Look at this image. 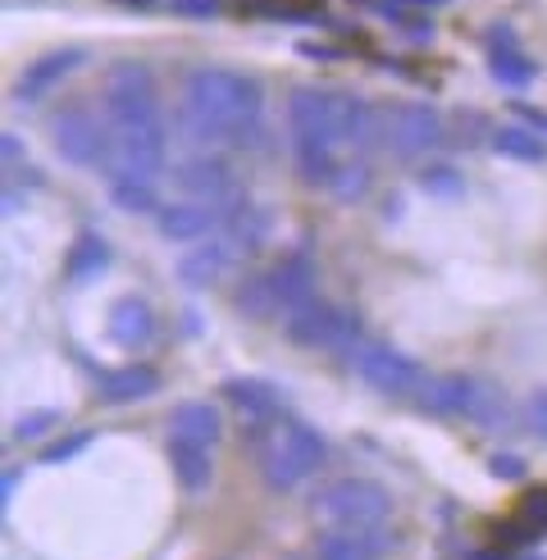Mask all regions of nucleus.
Instances as JSON below:
<instances>
[{
    "mask_svg": "<svg viewBox=\"0 0 547 560\" xmlns=\"http://www.w3.org/2000/svg\"><path fill=\"white\" fill-rule=\"evenodd\" d=\"M178 137L191 151L252 147L265 128V92L256 78L233 69H191L174 105Z\"/></svg>",
    "mask_w": 547,
    "mask_h": 560,
    "instance_id": "nucleus-1",
    "label": "nucleus"
},
{
    "mask_svg": "<svg viewBox=\"0 0 547 560\" xmlns=\"http://www.w3.org/2000/svg\"><path fill=\"white\" fill-rule=\"evenodd\" d=\"M328 460V442L319 438V429L301 424V419H279L256 446V465H260V479L274 492H292L319 474V465Z\"/></svg>",
    "mask_w": 547,
    "mask_h": 560,
    "instance_id": "nucleus-2",
    "label": "nucleus"
},
{
    "mask_svg": "<svg viewBox=\"0 0 547 560\" xmlns=\"http://www.w3.org/2000/svg\"><path fill=\"white\" fill-rule=\"evenodd\" d=\"M311 515L328 528H383L393 515V492L361 474H338L311 488Z\"/></svg>",
    "mask_w": 547,
    "mask_h": 560,
    "instance_id": "nucleus-3",
    "label": "nucleus"
},
{
    "mask_svg": "<svg viewBox=\"0 0 547 560\" xmlns=\"http://www.w3.org/2000/svg\"><path fill=\"white\" fill-rule=\"evenodd\" d=\"M447 147V119L424 101L383 105V151L401 164L429 160L433 151Z\"/></svg>",
    "mask_w": 547,
    "mask_h": 560,
    "instance_id": "nucleus-4",
    "label": "nucleus"
},
{
    "mask_svg": "<svg viewBox=\"0 0 547 560\" xmlns=\"http://www.w3.org/2000/svg\"><path fill=\"white\" fill-rule=\"evenodd\" d=\"M342 365L370 392H379V397H397V401H410V392H416V383L424 374L406 351H397L388 342H374V338H365V332L342 351Z\"/></svg>",
    "mask_w": 547,
    "mask_h": 560,
    "instance_id": "nucleus-5",
    "label": "nucleus"
},
{
    "mask_svg": "<svg viewBox=\"0 0 547 560\" xmlns=\"http://www.w3.org/2000/svg\"><path fill=\"white\" fill-rule=\"evenodd\" d=\"M342 101L347 92H328L296 82L288 92V132L292 147H334L342 151Z\"/></svg>",
    "mask_w": 547,
    "mask_h": 560,
    "instance_id": "nucleus-6",
    "label": "nucleus"
},
{
    "mask_svg": "<svg viewBox=\"0 0 547 560\" xmlns=\"http://www.w3.org/2000/svg\"><path fill=\"white\" fill-rule=\"evenodd\" d=\"M283 338L292 347H306V351H347L361 328H356V315L338 301H324V296H311L306 305H296L292 315H283Z\"/></svg>",
    "mask_w": 547,
    "mask_h": 560,
    "instance_id": "nucleus-7",
    "label": "nucleus"
},
{
    "mask_svg": "<svg viewBox=\"0 0 547 560\" xmlns=\"http://www.w3.org/2000/svg\"><path fill=\"white\" fill-rule=\"evenodd\" d=\"M50 142L60 151V160H69L73 170H101V164H109V155H115L109 124L82 105H69L50 119Z\"/></svg>",
    "mask_w": 547,
    "mask_h": 560,
    "instance_id": "nucleus-8",
    "label": "nucleus"
},
{
    "mask_svg": "<svg viewBox=\"0 0 547 560\" xmlns=\"http://www.w3.org/2000/svg\"><path fill=\"white\" fill-rule=\"evenodd\" d=\"M105 119L109 124H147V119H164L160 115V88L147 65L124 60L109 69L105 78Z\"/></svg>",
    "mask_w": 547,
    "mask_h": 560,
    "instance_id": "nucleus-9",
    "label": "nucleus"
},
{
    "mask_svg": "<svg viewBox=\"0 0 547 560\" xmlns=\"http://www.w3.org/2000/svg\"><path fill=\"white\" fill-rule=\"evenodd\" d=\"M174 187L187 196V201H206V206H219L229 210L237 201V178L229 170V160H219L214 151H197L187 155L178 170H174Z\"/></svg>",
    "mask_w": 547,
    "mask_h": 560,
    "instance_id": "nucleus-10",
    "label": "nucleus"
},
{
    "mask_svg": "<svg viewBox=\"0 0 547 560\" xmlns=\"http://www.w3.org/2000/svg\"><path fill=\"white\" fill-rule=\"evenodd\" d=\"M219 392L233 401L242 424L252 433H260V438L283 419V392L274 383H265V378H224V387H219Z\"/></svg>",
    "mask_w": 547,
    "mask_h": 560,
    "instance_id": "nucleus-11",
    "label": "nucleus"
},
{
    "mask_svg": "<svg viewBox=\"0 0 547 560\" xmlns=\"http://www.w3.org/2000/svg\"><path fill=\"white\" fill-rule=\"evenodd\" d=\"M82 65H92V50H88V46H55V50L37 55V60L19 73L14 96H19V101H42L46 92L60 88L65 78H73Z\"/></svg>",
    "mask_w": 547,
    "mask_h": 560,
    "instance_id": "nucleus-12",
    "label": "nucleus"
},
{
    "mask_svg": "<svg viewBox=\"0 0 547 560\" xmlns=\"http://www.w3.org/2000/svg\"><path fill=\"white\" fill-rule=\"evenodd\" d=\"M224 229V210L206 206V201H170L155 210V233L170 237V242H206Z\"/></svg>",
    "mask_w": 547,
    "mask_h": 560,
    "instance_id": "nucleus-13",
    "label": "nucleus"
},
{
    "mask_svg": "<svg viewBox=\"0 0 547 560\" xmlns=\"http://www.w3.org/2000/svg\"><path fill=\"white\" fill-rule=\"evenodd\" d=\"M269 283H274V296H279V319L292 315L296 305H306L311 296H319V269H315V256L311 250H288V256L269 269Z\"/></svg>",
    "mask_w": 547,
    "mask_h": 560,
    "instance_id": "nucleus-14",
    "label": "nucleus"
},
{
    "mask_svg": "<svg viewBox=\"0 0 547 560\" xmlns=\"http://www.w3.org/2000/svg\"><path fill=\"white\" fill-rule=\"evenodd\" d=\"M105 328H109V342H115L119 351H142V347L155 342L160 319H155L147 296H119L115 305H109Z\"/></svg>",
    "mask_w": 547,
    "mask_h": 560,
    "instance_id": "nucleus-15",
    "label": "nucleus"
},
{
    "mask_svg": "<svg viewBox=\"0 0 547 560\" xmlns=\"http://www.w3.org/2000/svg\"><path fill=\"white\" fill-rule=\"evenodd\" d=\"M484 50H488V69H492V82H502V88H529L534 82V60L520 46L515 27L498 23L484 33Z\"/></svg>",
    "mask_w": 547,
    "mask_h": 560,
    "instance_id": "nucleus-16",
    "label": "nucleus"
},
{
    "mask_svg": "<svg viewBox=\"0 0 547 560\" xmlns=\"http://www.w3.org/2000/svg\"><path fill=\"white\" fill-rule=\"evenodd\" d=\"M461 419H470V424L484 429V433H507V429H511V401H507V392L492 383V378L465 374V406H461Z\"/></svg>",
    "mask_w": 547,
    "mask_h": 560,
    "instance_id": "nucleus-17",
    "label": "nucleus"
},
{
    "mask_svg": "<svg viewBox=\"0 0 547 560\" xmlns=\"http://www.w3.org/2000/svg\"><path fill=\"white\" fill-rule=\"evenodd\" d=\"M237 260V250L229 246V237L224 233H214V237H206V242H197L187 250V256L178 260V278L191 288V292H201V288H210V283H219V278L229 273V265Z\"/></svg>",
    "mask_w": 547,
    "mask_h": 560,
    "instance_id": "nucleus-18",
    "label": "nucleus"
},
{
    "mask_svg": "<svg viewBox=\"0 0 547 560\" xmlns=\"http://www.w3.org/2000/svg\"><path fill=\"white\" fill-rule=\"evenodd\" d=\"M388 538L379 528H328L315 542V560H383Z\"/></svg>",
    "mask_w": 547,
    "mask_h": 560,
    "instance_id": "nucleus-19",
    "label": "nucleus"
},
{
    "mask_svg": "<svg viewBox=\"0 0 547 560\" xmlns=\"http://www.w3.org/2000/svg\"><path fill=\"white\" fill-rule=\"evenodd\" d=\"M101 392V406H132V401H147L160 392V374L151 365H119L96 378Z\"/></svg>",
    "mask_w": 547,
    "mask_h": 560,
    "instance_id": "nucleus-20",
    "label": "nucleus"
},
{
    "mask_svg": "<svg viewBox=\"0 0 547 560\" xmlns=\"http://www.w3.org/2000/svg\"><path fill=\"white\" fill-rule=\"evenodd\" d=\"M164 452H170V469L183 492H206L210 479H214V460H210V446L201 442H187V438H170L164 442Z\"/></svg>",
    "mask_w": 547,
    "mask_h": 560,
    "instance_id": "nucleus-21",
    "label": "nucleus"
},
{
    "mask_svg": "<svg viewBox=\"0 0 547 560\" xmlns=\"http://www.w3.org/2000/svg\"><path fill=\"white\" fill-rule=\"evenodd\" d=\"M170 438H187V442H201L214 446L224 438V419H219L214 401H178L170 410Z\"/></svg>",
    "mask_w": 547,
    "mask_h": 560,
    "instance_id": "nucleus-22",
    "label": "nucleus"
},
{
    "mask_svg": "<svg viewBox=\"0 0 547 560\" xmlns=\"http://www.w3.org/2000/svg\"><path fill=\"white\" fill-rule=\"evenodd\" d=\"M269 229H274L269 210L246 201V206H237V210L224 219V229H219V233L229 237V246L237 250V260H246V256H256V250L269 242Z\"/></svg>",
    "mask_w": 547,
    "mask_h": 560,
    "instance_id": "nucleus-23",
    "label": "nucleus"
},
{
    "mask_svg": "<svg viewBox=\"0 0 547 560\" xmlns=\"http://www.w3.org/2000/svg\"><path fill=\"white\" fill-rule=\"evenodd\" d=\"M410 406L424 415H461L465 406V374H420L416 392H410Z\"/></svg>",
    "mask_w": 547,
    "mask_h": 560,
    "instance_id": "nucleus-24",
    "label": "nucleus"
},
{
    "mask_svg": "<svg viewBox=\"0 0 547 560\" xmlns=\"http://www.w3.org/2000/svg\"><path fill=\"white\" fill-rule=\"evenodd\" d=\"M105 269H109V246H105V237L82 233V237L73 242V250H69V269H65L69 288L96 283V278H105Z\"/></svg>",
    "mask_w": 547,
    "mask_h": 560,
    "instance_id": "nucleus-25",
    "label": "nucleus"
},
{
    "mask_svg": "<svg viewBox=\"0 0 547 560\" xmlns=\"http://www.w3.org/2000/svg\"><path fill=\"white\" fill-rule=\"evenodd\" d=\"M492 151L507 155V160H520V164H543L547 160V137L515 119V124H502L498 132H492Z\"/></svg>",
    "mask_w": 547,
    "mask_h": 560,
    "instance_id": "nucleus-26",
    "label": "nucleus"
},
{
    "mask_svg": "<svg viewBox=\"0 0 547 560\" xmlns=\"http://www.w3.org/2000/svg\"><path fill=\"white\" fill-rule=\"evenodd\" d=\"M233 311L256 319V324H269L274 315H279V296H274V283H269V269L265 273H252L246 283H237L233 292Z\"/></svg>",
    "mask_w": 547,
    "mask_h": 560,
    "instance_id": "nucleus-27",
    "label": "nucleus"
},
{
    "mask_svg": "<svg viewBox=\"0 0 547 560\" xmlns=\"http://www.w3.org/2000/svg\"><path fill=\"white\" fill-rule=\"evenodd\" d=\"M109 201L128 214H155L160 196H155V178H137V174H109Z\"/></svg>",
    "mask_w": 547,
    "mask_h": 560,
    "instance_id": "nucleus-28",
    "label": "nucleus"
},
{
    "mask_svg": "<svg viewBox=\"0 0 547 560\" xmlns=\"http://www.w3.org/2000/svg\"><path fill=\"white\" fill-rule=\"evenodd\" d=\"M324 191L334 196L338 206H356V201H361V196L370 191V164H365L361 155H342V164L334 170V178H328Z\"/></svg>",
    "mask_w": 547,
    "mask_h": 560,
    "instance_id": "nucleus-29",
    "label": "nucleus"
},
{
    "mask_svg": "<svg viewBox=\"0 0 547 560\" xmlns=\"http://www.w3.org/2000/svg\"><path fill=\"white\" fill-rule=\"evenodd\" d=\"M292 164H296V178L306 187H328L334 170L342 164V151L334 147H292Z\"/></svg>",
    "mask_w": 547,
    "mask_h": 560,
    "instance_id": "nucleus-30",
    "label": "nucleus"
},
{
    "mask_svg": "<svg viewBox=\"0 0 547 560\" xmlns=\"http://www.w3.org/2000/svg\"><path fill=\"white\" fill-rule=\"evenodd\" d=\"M492 119L479 115V109H456V119L447 124V142L461 147V151H479V147H492Z\"/></svg>",
    "mask_w": 547,
    "mask_h": 560,
    "instance_id": "nucleus-31",
    "label": "nucleus"
},
{
    "mask_svg": "<svg viewBox=\"0 0 547 560\" xmlns=\"http://www.w3.org/2000/svg\"><path fill=\"white\" fill-rule=\"evenodd\" d=\"M50 429H60V410H55V406H46V410H27V415H19L14 419V438L19 442H42Z\"/></svg>",
    "mask_w": 547,
    "mask_h": 560,
    "instance_id": "nucleus-32",
    "label": "nucleus"
},
{
    "mask_svg": "<svg viewBox=\"0 0 547 560\" xmlns=\"http://www.w3.org/2000/svg\"><path fill=\"white\" fill-rule=\"evenodd\" d=\"M92 442H96V433H92V429H73V433H65L60 442H46V446H42V465H60V460H73L78 452H88Z\"/></svg>",
    "mask_w": 547,
    "mask_h": 560,
    "instance_id": "nucleus-33",
    "label": "nucleus"
},
{
    "mask_svg": "<svg viewBox=\"0 0 547 560\" xmlns=\"http://www.w3.org/2000/svg\"><path fill=\"white\" fill-rule=\"evenodd\" d=\"M525 424H529L534 438L547 442V387H538V392H529V397H525Z\"/></svg>",
    "mask_w": 547,
    "mask_h": 560,
    "instance_id": "nucleus-34",
    "label": "nucleus"
},
{
    "mask_svg": "<svg viewBox=\"0 0 547 560\" xmlns=\"http://www.w3.org/2000/svg\"><path fill=\"white\" fill-rule=\"evenodd\" d=\"M420 187L433 191V196H461V174L456 170H424Z\"/></svg>",
    "mask_w": 547,
    "mask_h": 560,
    "instance_id": "nucleus-35",
    "label": "nucleus"
},
{
    "mask_svg": "<svg viewBox=\"0 0 547 560\" xmlns=\"http://www.w3.org/2000/svg\"><path fill=\"white\" fill-rule=\"evenodd\" d=\"M488 469L492 474H498V479H525V460H520V456H507V452H492L488 456Z\"/></svg>",
    "mask_w": 547,
    "mask_h": 560,
    "instance_id": "nucleus-36",
    "label": "nucleus"
},
{
    "mask_svg": "<svg viewBox=\"0 0 547 560\" xmlns=\"http://www.w3.org/2000/svg\"><path fill=\"white\" fill-rule=\"evenodd\" d=\"M170 10L183 14V19H214L219 0H170Z\"/></svg>",
    "mask_w": 547,
    "mask_h": 560,
    "instance_id": "nucleus-37",
    "label": "nucleus"
},
{
    "mask_svg": "<svg viewBox=\"0 0 547 560\" xmlns=\"http://www.w3.org/2000/svg\"><path fill=\"white\" fill-rule=\"evenodd\" d=\"M511 109H515V119H520V124H529L534 132L547 137V109H538V105H511Z\"/></svg>",
    "mask_w": 547,
    "mask_h": 560,
    "instance_id": "nucleus-38",
    "label": "nucleus"
},
{
    "mask_svg": "<svg viewBox=\"0 0 547 560\" xmlns=\"http://www.w3.org/2000/svg\"><path fill=\"white\" fill-rule=\"evenodd\" d=\"M525 515H529L538 528H547V488H538V492L525 497Z\"/></svg>",
    "mask_w": 547,
    "mask_h": 560,
    "instance_id": "nucleus-39",
    "label": "nucleus"
},
{
    "mask_svg": "<svg viewBox=\"0 0 547 560\" xmlns=\"http://www.w3.org/2000/svg\"><path fill=\"white\" fill-rule=\"evenodd\" d=\"M23 483V469L19 465H10L5 474H0V506H10V501H14V488Z\"/></svg>",
    "mask_w": 547,
    "mask_h": 560,
    "instance_id": "nucleus-40",
    "label": "nucleus"
},
{
    "mask_svg": "<svg viewBox=\"0 0 547 560\" xmlns=\"http://www.w3.org/2000/svg\"><path fill=\"white\" fill-rule=\"evenodd\" d=\"M0 155H5V164L23 160V142H19V137H14V132H5V137H0Z\"/></svg>",
    "mask_w": 547,
    "mask_h": 560,
    "instance_id": "nucleus-41",
    "label": "nucleus"
},
{
    "mask_svg": "<svg viewBox=\"0 0 547 560\" xmlns=\"http://www.w3.org/2000/svg\"><path fill=\"white\" fill-rule=\"evenodd\" d=\"M397 5H401V10H438L443 0H397Z\"/></svg>",
    "mask_w": 547,
    "mask_h": 560,
    "instance_id": "nucleus-42",
    "label": "nucleus"
},
{
    "mask_svg": "<svg viewBox=\"0 0 547 560\" xmlns=\"http://www.w3.org/2000/svg\"><path fill=\"white\" fill-rule=\"evenodd\" d=\"M470 560H507V556H498V551H475Z\"/></svg>",
    "mask_w": 547,
    "mask_h": 560,
    "instance_id": "nucleus-43",
    "label": "nucleus"
},
{
    "mask_svg": "<svg viewBox=\"0 0 547 560\" xmlns=\"http://www.w3.org/2000/svg\"><path fill=\"white\" fill-rule=\"evenodd\" d=\"M124 5H128V0H124ZM132 5H151V0H132Z\"/></svg>",
    "mask_w": 547,
    "mask_h": 560,
    "instance_id": "nucleus-44",
    "label": "nucleus"
},
{
    "mask_svg": "<svg viewBox=\"0 0 547 560\" xmlns=\"http://www.w3.org/2000/svg\"><path fill=\"white\" fill-rule=\"evenodd\" d=\"M525 560H547V556H525Z\"/></svg>",
    "mask_w": 547,
    "mask_h": 560,
    "instance_id": "nucleus-45",
    "label": "nucleus"
}]
</instances>
